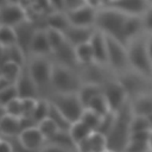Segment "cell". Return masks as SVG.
I'll list each match as a JSON object with an SVG mask.
<instances>
[{"label": "cell", "instance_id": "1", "mask_svg": "<svg viewBox=\"0 0 152 152\" xmlns=\"http://www.w3.org/2000/svg\"><path fill=\"white\" fill-rule=\"evenodd\" d=\"M128 14L112 7L104 6L97 10L95 28L104 33L107 37L115 38L125 44L124 33Z\"/></svg>", "mask_w": 152, "mask_h": 152}, {"label": "cell", "instance_id": "2", "mask_svg": "<svg viewBox=\"0 0 152 152\" xmlns=\"http://www.w3.org/2000/svg\"><path fill=\"white\" fill-rule=\"evenodd\" d=\"M133 112L129 101L119 110H116V119L109 134L107 135L108 148L115 152H124L131 135V119Z\"/></svg>", "mask_w": 152, "mask_h": 152}, {"label": "cell", "instance_id": "3", "mask_svg": "<svg viewBox=\"0 0 152 152\" xmlns=\"http://www.w3.org/2000/svg\"><path fill=\"white\" fill-rule=\"evenodd\" d=\"M26 68L39 88L40 97L49 99V96L52 94L51 78H52L53 61L51 59V57L30 56L27 58Z\"/></svg>", "mask_w": 152, "mask_h": 152}, {"label": "cell", "instance_id": "4", "mask_svg": "<svg viewBox=\"0 0 152 152\" xmlns=\"http://www.w3.org/2000/svg\"><path fill=\"white\" fill-rule=\"evenodd\" d=\"M126 45L131 69L152 77V58L146 44V33L133 38Z\"/></svg>", "mask_w": 152, "mask_h": 152}, {"label": "cell", "instance_id": "5", "mask_svg": "<svg viewBox=\"0 0 152 152\" xmlns=\"http://www.w3.org/2000/svg\"><path fill=\"white\" fill-rule=\"evenodd\" d=\"M83 81L78 69L61 65L53 62L51 88L52 93H78Z\"/></svg>", "mask_w": 152, "mask_h": 152}, {"label": "cell", "instance_id": "6", "mask_svg": "<svg viewBox=\"0 0 152 152\" xmlns=\"http://www.w3.org/2000/svg\"><path fill=\"white\" fill-rule=\"evenodd\" d=\"M53 103L71 122L80 120L84 106L78 96V93H52L49 96Z\"/></svg>", "mask_w": 152, "mask_h": 152}, {"label": "cell", "instance_id": "7", "mask_svg": "<svg viewBox=\"0 0 152 152\" xmlns=\"http://www.w3.org/2000/svg\"><path fill=\"white\" fill-rule=\"evenodd\" d=\"M107 65L115 74V76L129 70L131 66L128 61L127 45L112 37H107Z\"/></svg>", "mask_w": 152, "mask_h": 152}, {"label": "cell", "instance_id": "8", "mask_svg": "<svg viewBox=\"0 0 152 152\" xmlns=\"http://www.w3.org/2000/svg\"><path fill=\"white\" fill-rule=\"evenodd\" d=\"M116 77L124 84V87L129 96V100H132L141 94L152 91V77L146 76L141 72H138L133 69H129V70L118 75Z\"/></svg>", "mask_w": 152, "mask_h": 152}, {"label": "cell", "instance_id": "9", "mask_svg": "<svg viewBox=\"0 0 152 152\" xmlns=\"http://www.w3.org/2000/svg\"><path fill=\"white\" fill-rule=\"evenodd\" d=\"M102 93L106 96L110 109L114 112L122 108L129 101V96L124 84L116 76L110 77L102 84Z\"/></svg>", "mask_w": 152, "mask_h": 152}, {"label": "cell", "instance_id": "10", "mask_svg": "<svg viewBox=\"0 0 152 152\" xmlns=\"http://www.w3.org/2000/svg\"><path fill=\"white\" fill-rule=\"evenodd\" d=\"M28 19L26 8L21 4L5 2L0 4V20L1 25L15 27Z\"/></svg>", "mask_w": 152, "mask_h": 152}, {"label": "cell", "instance_id": "11", "mask_svg": "<svg viewBox=\"0 0 152 152\" xmlns=\"http://www.w3.org/2000/svg\"><path fill=\"white\" fill-rule=\"evenodd\" d=\"M97 10L99 8H96L89 4H84L80 7H76L74 10L68 11L66 15H68V19H69L71 25L95 27Z\"/></svg>", "mask_w": 152, "mask_h": 152}, {"label": "cell", "instance_id": "12", "mask_svg": "<svg viewBox=\"0 0 152 152\" xmlns=\"http://www.w3.org/2000/svg\"><path fill=\"white\" fill-rule=\"evenodd\" d=\"M14 139L21 147L33 152H38L48 142L45 137L38 128V126H31L24 128L19 133V135Z\"/></svg>", "mask_w": 152, "mask_h": 152}, {"label": "cell", "instance_id": "13", "mask_svg": "<svg viewBox=\"0 0 152 152\" xmlns=\"http://www.w3.org/2000/svg\"><path fill=\"white\" fill-rule=\"evenodd\" d=\"M14 28L17 31L18 45L24 50V52L28 57L30 56V46H31V43L33 40V37H34L36 32L38 31V28H42V27H39L34 21L27 19L24 23L15 26Z\"/></svg>", "mask_w": 152, "mask_h": 152}, {"label": "cell", "instance_id": "14", "mask_svg": "<svg viewBox=\"0 0 152 152\" xmlns=\"http://www.w3.org/2000/svg\"><path fill=\"white\" fill-rule=\"evenodd\" d=\"M18 91H19V96L21 99L25 97H33V99H39L40 97V91L38 86L36 84L34 80L32 78V76L30 75L26 65L23 69L21 75L19 76L17 83H15Z\"/></svg>", "mask_w": 152, "mask_h": 152}, {"label": "cell", "instance_id": "15", "mask_svg": "<svg viewBox=\"0 0 152 152\" xmlns=\"http://www.w3.org/2000/svg\"><path fill=\"white\" fill-rule=\"evenodd\" d=\"M108 148L107 137L97 131H94L89 137H87L83 141L77 144V152H101Z\"/></svg>", "mask_w": 152, "mask_h": 152}, {"label": "cell", "instance_id": "16", "mask_svg": "<svg viewBox=\"0 0 152 152\" xmlns=\"http://www.w3.org/2000/svg\"><path fill=\"white\" fill-rule=\"evenodd\" d=\"M51 59L55 63L61 64V65H65V66L74 68V69L80 68V64H78V61L76 57L75 46L71 45L69 42H66L62 48H59L58 50L52 52Z\"/></svg>", "mask_w": 152, "mask_h": 152}, {"label": "cell", "instance_id": "17", "mask_svg": "<svg viewBox=\"0 0 152 152\" xmlns=\"http://www.w3.org/2000/svg\"><path fill=\"white\" fill-rule=\"evenodd\" d=\"M52 55V49L48 38L46 28L42 27L38 28L36 32L33 40L30 46V56H45V57H51ZM28 56V57H30Z\"/></svg>", "mask_w": 152, "mask_h": 152}, {"label": "cell", "instance_id": "18", "mask_svg": "<svg viewBox=\"0 0 152 152\" xmlns=\"http://www.w3.org/2000/svg\"><path fill=\"white\" fill-rule=\"evenodd\" d=\"M89 42H90V45L94 52L95 62L102 65H107V52H108L107 36L96 28Z\"/></svg>", "mask_w": 152, "mask_h": 152}, {"label": "cell", "instance_id": "19", "mask_svg": "<svg viewBox=\"0 0 152 152\" xmlns=\"http://www.w3.org/2000/svg\"><path fill=\"white\" fill-rule=\"evenodd\" d=\"M23 131L21 116H14L10 114H1L0 119V132L2 138L14 139Z\"/></svg>", "mask_w": 152, "mask_h": 152}, {"label": "cell", "instance_id": "20", "mask_svg": "<svg viewBox=\"0 0 152 152\" xmlns=\"http://www.w3.org/2000/svg\"><path fill=\"white\" fill-rule=\"evenodd\" d=\"M95 27H86V26H76V25H69L66 30L64 31V34L66 37V40L74 45L77 46L80 44L87 43L90 40L95 32Z\"/></svg>", "mask_w": 152, "mask_h": 152}, {"label": "cell", "instance_id": "21", "mask_svg": "<svg viewBox=\"0 0 152 152\" xmlns=\"http://www.w3.org/2000/svg\"><path fill=\"white\" fill-rule=\"evenodd\" d=\"M108 6H112L128 15H142L150 4L148 0H116L112 1Z\"/></svg>", "mask_w": 152, "mask_h": 152}, {"label": "cell", "instance_id": "22", "mask_svg": "<svg viewBox=\"0 0 152 152\" xmlns=\"http://www.w3.org/2000/svg\"><path fill=\"white\" fill-rule=\"evenodd\" d=\"M132 112L134 114L145 115L152 118V91L141 94L132 100H129Z\"/></svg>", "mask_w": 152, "mask_h": 152}, {"label": "cell", "instance_id": "23", "mask_svg": "<svg viewBox=\"0 0 152 152\" xmlns=\"http://www.w3.org/2000/svg\"><path fill=\"white\" fill-rule=\"evenodd\" d=\"M27 55L19 45L1 46V63L2 62H15L23 66L27 63Z\"/></svg>", "mask_w": 152, "mask_h": 152}, {"label": "cell", "instance_id": "24", "mask_svg": "<svg viewBox=\"0 0 152 152\" xmlns=\"http://www.w3.org/2000/svg\"><path fill=\"white\" fill-rule=\"evenodd\" d=\"M70 25V21L68 19L66 12H51L50 14L46 15L45 21H44V26L45 28H56V30H61V31H65L66 27Z\"/></svg>", "mask_w": 152, "mask_h": 152}, {"label": "cell", "instance_id": "25", "mask_svg": "<svg viewBox=\"0 0 152 152\" xmlns=\"http://www.w3.org/2000/svg\"><path fill=\"white\" fill-rule=\"evenodd\" d=\"M25 66L15 63V62H2L1 63V72L0 77L7 80L8 82L15 84L19 76L23 72V69Z\"/></svg>", "mask_w": 152, "mask_h": 152}, {"label": "cell", "instance_id": "26", "mask_svg": "<svg viewBox=\"0 0 152 152\" xmlns=\"http://www.w3.org/2000/svg\"><path fill=\"white\" fill-rule=\"evenodd\" d=\"M68 131H69V133H70V135H71L74 142L76 144V146H77V144H80L81 141H83L87 137H89V135L94 132V131H93L91 128H89L82 120L74 121Z\"/></svg>", "mask_w": 152, "mask_h": 152}, {"label": "cell", "instance_id": "27", "mask_svg": "<svg viewBox=\"0 0 152 152\" xmlns=\"http://www.w3.org/2000/svg\"><path fill=\"white\" fill-rule=\"evenodd\" d=\"M100 93H102V86L96 84V83H83L78 90V96H80L84 108Z\"/></svg>", "mask_w": 152, "mask_h": 152}, {"label": "cell", "instance_id": "28", "mask_svg": "<svg viewBox=\"0 0 152 152\" xmlns=\"http://www.w3.org/2000/svg\"><path fill=\"white\" fill-rule=\"evenodd\" d=\"M75 51H76V57H77L80 66L95 62L94 52H93L90 42H87V43H83V44H80V45L75 46Z\"/></svg>", "mask_w": 152, "mask_h": 152}, {"label": "cell", "instance_id": "29", "mask_svg": "<svg viewBox=\"0 0 152 152\" xmlns=\"http://www.w3.org/2000/svg\"><path fill=\"white\" fill-rule=\"evenodd\" d=\"M152 131V120L148 116L134 114L131 119V133L135 132H150Z\"/></svg>", "mask_w": 152, "mask_h": 152}, {"label": "cell", "instance_id": "30", "mask_svg": "<svg viewBox=\"0 0 152 152\" xmlns=\"http://www.w3.org/2000/svg\"><path fill=\"white\" fill-rule=\"evenodd\" d=\"M50 100L46 97H39L34 108V112L32 114V119L33 121L38 125L40 121H43L44 119L49 118V113H50Z\"/></svg>", "mask_w": 152, "mask_h": 152}, {"label": "cell", "instance_id": "31", "mask_svg": "<svg viewBox=\"0 0 152 152\" xmlns=\"http://www.w3.org/2000/svg\"><path fill=\"white\" fill-rule=\"evenodd\" d=\"M86 108H89L96 113H99L100 115H104L107 114L108 112H110V107H109V103L106 99V96L103 95V93H100L99 95H96L89 103Z\"/></svg>", "mask_w": 152, "mask_h": 152}, {"label": "cell", "instance_id": "32", "mask_svg": "<svg viewBox=\"0 0 152 152\" xmlns=\"http://www.w3.org/2000/svg\"><path fill=\"white\" fill-rule=\"evenodd\" d=\"M48 142H52V144H56V145L62 146L64 148H68V150H71V151H76V144L74 142V140H72L69 131H65V129H61Z\"/></svg>", "mask_w": 152, "mask_h": 152}, {"label": "cell", "instance_id": "33", "mask_svg": "<svg viewBox=\"0 0 152 152\" xmlns=\"http://www.w3.org/2000/svg\"><path fill=\"white\" fill-rule=\"evenodd\" d=\"M0 44H1V46L18 45V37H17V31H15L14 27L1 25V28H0Z\"/></svg>", "mask_w": 152, "mask_h": 152}, {"label": "cell", "instance_id": "34", "mask_svg": "<svg viewBox=\"0 0 152 152\" xmlns=\"http://www.w3.org/2000/svg\"><path fill=\"white\" fill-rule=\"evenodd\" d=\"M37 126H38V128L40 129V132L43 133V135L45 137L46 141H50V140L61 131V128L58 127V125H57L52 119H50V118L44 119V120L40 121Z\"/></svg>", "mask_w": 152, "mask_h": 152}, {"label": "cell", "instance_id": "35", "mask_svg": "<svg viewBox=\"0 0 152 152\" xmlns=\"http://www.w3.org/2000/svg\"><path fill=\"white\" fill-rule=\"evenodd\" d=\"M46 33H48V38H49V42H50L52 52H55L56 50H58L59 48H62L68 42L64 32L61 31V30L46 28Z\"/></svg>", "mask_w": 152, "mask_h": 152}, {"label": "cell", "instance_id": "36", "mask_svg": "<svg viewBox=\"0 0 152 152\" xmlns=\"http://www.w3.org/2000/svg\"><path fill=\"white\" fill-rule=\"evenodd\" d=\"M50 103H51V101H50ZM49 118L50 119H52L57 125H58V127L61 128V129H65V131H68L69 128H70V126H71V121L53 104V103H51V106H50V113H49Z\"/></svg>", "mask_w": 152, "mask_h": 152}, {"label": "cell", "instance_id": "37", "mask_svg": "<svg viewBox=\"0 0 152 152\" xmlns=\"http://www.w3.org/2000/svg\"><path fill=\"white\" fill-rule=\"evenodd\" d=\"M101 119H102V115H100L99 113H96L89 108H84V110L80 118V120H82L93 131H97L100 122H101Z\"/></svg>", "mask_w": 152, "mask_h": 152}, {"label": "cell", "instance_id": "38", "mask_svg": "<svg viewBox=\"0 0 152 152\" xmlns=\"http://www.w3.org/2000/svg\"><path fill=\"white\" fill-rule=\"evenodd\" d=\"M115 119H116V112H114V110H110L107 114L102 115V119H101L100 126L97 128V132H100V133H102L107 137L109 134V132L112 131L113 126H114Z\"/></svg>", "mask_w": 152, "mask_h": 152}, {"label": "cell", "instance_id": "39", "mask_svg": "<svg viewBox=\"0 0 152 152\" xmlns=\"http://www.w3.org/2000/svg\"><path fill=\"white\" fill-rule=\"evenodd\" d=\"M1 114H10L14 116H21L23 115V103L21 97H18L11 102H8L5 106H0Z\"/></svg>", "mask_w": 152, "mask_h": 152}, {"label": "cell", "instance_id": "40", "mask_svg": "<svg viewBox=\"0 0 152 152\" xmlns=\"http://www.w3.org/2000/svg\"><path fill=\"white\" fill-rule=\"evenodd\" d=\"M18 97H20V96H19V91H18V88L15 84H12L4 89H0V106H5L8 102H11Z\"/></svg>", "mask_w": 152, "mask_h": 152}, {"label": "cell", "instance_id": "41", "mask_svg": "<svg viewBox=\"0 0 152 152\" xmlns=\"http://www.w3.org/2000/svg\"><path fill=\"white\" fill-rule=\"evenodd\" d=\"M38 99H33V97H25L21 99V103H23V115L25 118H32V114L34 112L36 104H37Z\"/></svg>", "mask_w": 152, "mask_h": 152}, {"label": "cell", "instance_id": "42", "mask_svg": "<svg viewBox=\"0 0 152 152\" xmlns=\"http://www.w3.org/2000/svg\"><path fill=\"white\" fill-rule=\"evenodd\" d=\"M141 19H142L145 33H152V6L151 5L144 12V14L141 15Z\"/></svg>", "mask_w": 152, "mask_h": 152}, {"label": "cell", "instance_id": "43", "mask_svg": "<svg viewBox=\"0 0 152 152\" xmlns=\"http://www.w3.org/2000/svg\"><path fill=\"white\" fill-rule=\"evenodd\" d=\"M38 152H75V151L64 148V147L58 146V145L52 144V142H46V144H45Z\"/></svg>", "mask_w": 152, "mask_h": 152}, {"label": "cell", "instance_id": "44", "mask_svg": "<svg viewBox=\"0 0 152 152\" xmlns=\"http://www.w3.org/2000/svg\"><path fill=\"white\" fill-rule=\"evenodd\" d=\"M1 152H15V146L12 139L1 137Z\"/></svg>", "mask_w": 152, "mask_h": 152}, {"label": "cell", "instance_id": "45", "mask_svg": "<svg viewBox=\"0 0 152 152\" xmlns=\"http://www.w3.org/2000/svg\"><path fill=\"white\" fill-rule=\"evenodd\" d=\"M52 10L56 12H66V5H65V0H49Z\"/></svg>", "mask_w": 152, "mask_h": 152}, {"label": "cell", "instance_id": "46", "mask_svg": "<svg viewBox=\"0 0 152 152\" xmlns=\"http://www.w3.org/2000/svg\"><path fill=\"white\" fill-rule=\"evenodd\" d=\"M87 4L86 0H65V5H66V12L70 10H74L76 7H80L82 5Z\"/></svg>", "mask_w": 152, "mask_h": 152}, {"label": "cell", "instance_id": "47", "mask_svg": "<svg viewBox=\"0 0 152 152\" xmlns=\"http://www.w3.org/2000/svg\"><path fill=\"white\" fill-rule=\"evenodd\" d=\"M87 4L96 7V8H101V7H104V6H108L110 0H86Z\"/></svg>", "mask_w": 152, "mask_h": 152}, {"label": "cell", "instance_id": "48", "mask_svg": "<svg viewBox=\"0 0 152 152\" xmlns=\"http://www.w3.org/2000/svg\"><path fill=\"white\" fill-rule=\"evenodd\" d=\"M146 44H147L150 56L152 58V33H146Z\"/></svg>", "mask_w": 152, "mask_h": 152}, {"label": "cell", "instance_id": "49", "mask_svg": "<svg viewBox=\"0 0 152 152\" xmlns=\"http://www.w3.org/2000/svg\"><path fill=\"white\" fill-rule=\"evenodd\" d=\"M148 148H150V151L152 152V131H151L150 137H148Z\"/></svg>", "mask_w": 152, "mask_h": 152}, {"label": "cell", "instance_id": "50", "mask_svg": "<svg viewBox=\"0 0 152 152\" xmlns=\"http://www.w3.org/2000/svg\"><path fill=\"white\" fill-rule=\"evenodd\" d=\"M5 2H14V4H20L21 0H1V4H5Z\"/></svg>", "mask_w": 152, "mask_h": 152}, {"label": "cell", "instance_id": "51", "mask_svg": "<svg viewBox=\"0 0 152 152\" xmlns=\"http://www.w3.org/2000/svg\"><path fill=\"white\" fill-rule=\"evenodd\" d=\"M101 152H115V151H113V150H109V148H107V150H104V151H101Z\"/></svg>", "mask_w": 152, "mask_h": 152}, {"label": "cell", "instance_id": "52", "mask_svg": "<svg viewBox=\"0 0 152 152\" xmlns=\"http://www.w3.org/2000/svg\"><path fill=\"white\" fill-rule=\"evenodd\" d=\"M148 4H150V5L152 6V0H148Z\"/></svg>", "mask_w": 152, "mask_h": 152}, {"label": "cell", "instance_id": "53", "mask_svg": "<svg viewBox=\"0 0 152 152\" xmlns=\"http://www.w3.org/2000/svg\"><path fill=\"white\" fill-rule=\"evenodd\" d=\"M112 1H116V0H110V2H112ZM110 2H109V4H110Z\"/></svg>", "mask_w": 152, "mask_h": 152}, {"label": "cell", "instance_id": "54", "mask_svg": "<svg viewBox=\"0 0 152 152\" xmlns=\"http://www.w3.org/2000/svg\"><path fill=\"white\" fill-rule=\"evenodd\" d=\"M75 152H77V151H75Z\"/></svg>", "mask_w": 152, "mask_h": 152}]
</instances>
